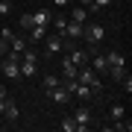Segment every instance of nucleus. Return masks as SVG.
<instances>
[{
    "instance_id": "f257e3e1",
    "label": "nucleus",
    "mask_w": 132,
    "mask_h": 132,
    "mask_svg": "<svg viewBox=\"0 0 132 132\" xmlns=\"http://www.w3.org/2000/svg\"><path fill=\"white\" fill-rule=\"evenodd\" d=\"M106 62H109V76H114V79H123L126 76V56H123L120 50H109L106 53Z\"/></svg>"
},
{
    "instance_id": "f03ea898",
    "label": "nucleus",
    "mask_w": 132,
    "mask_h": 132,
    "mask_svg": "<svg viewBox=\"0 0 132 132\" xmlns=\"http://www.w3.org/2000/svg\"><path fill=\"white\" fill-rule=\"evenodd\" d=\"M76 79L85 82L91 91H94V94H97V91H103V79H100V73L94 71V68H85V65H82L79 71H76Z\"/></svg>"
},
{
    "instance_id": "7ed1b4c3",
    "label": "nucleus",
    "mask_w": 132,
    "mask_h": 132,
    "mask_svg": "<svg viewBox=\"0 0 132 132\" xmlns=\"http://www.w3.org/2000/svg\"><path fill=\"white\" fill-rule=\"evenodd\" d=\"M82 38L88 41V47H91L88 53H94V47L106 38V29L100 27V24H85V27H82Z\"/></svg>"
},
{
    "instance_id": "20e7f679",
    "label": "nucleus",
    "mask_w": 132,
    "mask_h": 132,
    "mask_svg": "<svg viewBox=\"0 0 132 132\" xmlns=\"http://www.w3.org/2000/svg\"><path fill=\"white\" fill-rule=\"evenodd\" d=\"M65 50V38L62 35H44V56H56Z\"/></svg>"
},
{
    "instance_id": "39448f33",
    "label": "nucleus",
    "mask_w": 132,
    "mask_h": 132,
    "mask_svg": "<svg viewBox=\"0 0 132 132\" xmlns=\"http://www.w3.org/2000/svg\"><path fill=\"white\" fill-rule=\"evenodd\" d=\"M0 114H3V118L9 120V123H15V120L21 118V109H18V103H15L12 97H6V103H3V112H0Z\"/></svg>"
},
{
    "instance_id": "423d86ee",
    "label": "nucleus",
    "mask_w": 132,
    "mask_h": 132,
    "mask_svg": "<svg viewBox=\"0 0 132 132\" xmlns=\"http://www.w3.org/2000/svg\"><path fill=\"white\" fill-rule=\"evenodd\" d=\"M73 120H76V126H79V132H82V129H88V126H91V109L79 106V109L73 112Z\"/></svg>"
},
{
    "instance_id": "0eeeda50",
    "label": "nucleus",
    "mask_w": 132,
    "mask_h": 132,
    "mask_svg": "<svg viewBox=\"0 0 132 132\" xmlns=\"http://www.w3.org/2000/svg\"><path fill=\"white\" fill-rule=\"evenodd\" d=\"M47 97H50L56 106H65L68 100H71V94H68V88H65V85H56V88H50V91H47Z\"/></svg>"
},
{
    "instance_id": "6e6552de",
    "label": "nucleus",
    "mask_w": 132,
    "mask_h": 132,
    "mask_svg": "<svg viewBox=\"0 0 132 132\" xmlns=\"http://www.w3.org/2000/svg\"><path fill=\"white\" fill-rule=\"evenodd\" d=\"M65 53H68V59H71V62H73L76 68H82L85 62H88V50H79V47H76V44H73L71 50H65Z\"/></svg>"
},
{
    "instance_id": "1a4fd4ad",
    "label": "nucleus",
    "mask_w": 132,
    "mask_h": 132,
    "mask_svg": "<svg viewBox=\"0 0 132 132\" xmlns=\"http://www.w3.org/2000/svg\"><path fill=\"white\" fill-rule=\"evenodd\" d=\"M3 73L9 76V79H21V68H18V62L9 59V56H3Z\"/></svg>"
},
{
    "instance_id": "9d476101",
    "label": "nucleus",
    "mask_w": 132,
    "mask_h": 132,
    "mask_svg": "<svg viewBox=\"0 0 132 132\" xmlns=\"http://www.w3.org/2000/svg\"><path fill=\"white\" fill-rule=\"evenodd\" d=\"M50 21H53V12H50V9L32 12V27H50Z\"/></svg>"
},
{
    "instance_id": "9b49d317",
    "label": "nucleus",
    "mask_w": 132,
    "mask_h": 132,
    "mask_svg": "<svg viewBox=\"0 0 132 132\" xmlns=\"http://www.w3.org/2000/svg\"><path fill=\"white\" fill-rule=\"evenodd\" d=\"M82 27L85 24H76V21H68L65 32H62V38H71V41H76V38H82Z\"/></svg>"
},
{
    "instance_id": "f8f14e48",
    "label": "nucleus",
    "mask_w": 132,
    "mask_h": 132,
    "mask_svg": "<svg viewBox=\"0 0 132 132\" xmlns=\"http://www.w3.org/2000/svg\"><path fill=\"white\" fill-rule=\"evenodd\" d=\"M18 68H21V79H24V76H35V73H38V62H29V59H21Z\"/></svg>"
},
{
    "instance_id": "ddd939ff",
    "label": "nucleus",
    "mask_w": 132,
    "mask_h": 132,
    "mask_svg": "<svg viewBox=\"0 0 132 132\" xmlns=\"http://www.w3.org/2000/svg\"><path fill=\"white\" fill-rule=\"evenodd\" d=\"M47 29H50V27H29V38H27V41H29V44H38V41H44Z\"/></svg>"
},
{
    "instance_id": "4468645a",
    "label": "nucleus",
    "mask_w": 132,
    "mask_h": 132,
    "mask_svg": "<svg viewBox=\"0 0 132 132\" xmlns=\"http://www.w3.org/2000/svg\"><path fill=\"white\" fill-rule=\"evenodd\" d=\"M76 71H79V68H76L68 56L62 59V73H65V79H76Z\"/></svg>"
},
{
    "instance_id": "2eb2a0df",
    "label": "nucleus",
    "mask_w": 132,
    "mask_h": 132,
    "mask_svg": "<svg viewBox=\"0 0 132 132\" xmlns=\"http://www.w3.org/2000/svg\"><path fill=\"white\" fill-rule=\"evenodd\" d=\"M91 68H94L97 73H106V71H109V62H106V56H103V53L91 56Z\"/></svg>"
},
{
    "instance_id": "dca6fc26",
    "label": "nucleus",
    "mask_w": 132,
    "mask_h": 132,
    "mask_svg": "<svg viewBox=\"0 0 132 132\" xmlns=\"http://www.w3.org/2000/svg\"><path fill=\"white\" fill-rule=\"evenodd\" d=\"M71 21H76V24H85V21H88V9H85V6H73Z\"/></svg>"
},
{
    "instance_id": "f3484780",
    "label": "nucleus",
    "mask_w": 132,
    "mask_h": 132,
    "mask_svg": "<svg viewBox=\"0 0 132 132\" xmlns=\"http://www.w3.org/2000/svg\"><path fill=\"white\" fill-rule=\"evenodd\" d=\"M109 118H112V120H120V118H126V109H123L120 103H112V106H109Z\"/></svg>"
},
{
    "instance_id": "a211bd4d",
    "label": "nucleus",
    "mask_w": 132,
    "mask_h": 132,
    "mask_svg": "<svg viewBox=\"0 0 132 132\" xmlns=\"http://www.w3.org/2000/svg\"><path fill=\"white\" fill-rule=\"evenodd\" d=\"M59 129H65V132H79V126H76V120H73V114H71V118H62V120H59Z\"/></svg>"
},
{
    "instance_id": "6ab92c4d",
    "label": "nucleus",
    "mask_w": 132,
    "mask_h": 132,
    "mask_svg": "<svg viewBox=\"0 0 132 132\" xmlns=\"http://www.w3.org/2000/svg\"><path fill=\"white\" fill-rule=\"evenodd\" d=\"M50 27H56V35H62V32H65V27H68V18H62V15H53Z\"/></svg>"
},
{
    "instance_id": "aec40b11",
    "label": "nucleus",
    "mask_w": 132,
    "mask_h": 132,
    "mask_svg": "<svg viewBox=\"0 0 132 132\" xmlns=\"http://www.w3.org/2000/svg\"><path fill=\"white\" fill-rule=\"evenodd\" d=\"M9 44H12V53H24V47H27L29 41H27V38H21V35H15Z\"/></svg>"
},
{
    "instance_id": "412c9836",
    "label": "nucleus",
    "mask_w": 132,
    "mask_h": 132,
    "mask_svg": "<svg viewBox=\"0 0 132 132\" xmlns=\"http://www.w3.org/2000/svg\"><path fill=\"white\" fill-rule=\"evenodd\" d=\"M41 82H44V91H50V88H56V85H62L56 73H47V76H44V79H41Z\"/></svg>"
},
{
    "instance_id": "4be33fe9",
    "label": "nucleus",
    "mask_w": 132,
    "mask_h": 132,
    "mask_svg": "<svg viewBox=\"0 0 132 132\" xmlns=\"http://www.w3.org/2000/svg\"><path fill=\"white\" fill-rule=\"evenodd\" d=\"M112 129H118V132H129V129H132V123H129V118H120V120H114V123H112Z\"/></svg>"
},
{
    "instance_id": "5701e85b",
    "label": "nucleus",
    "mask_w": 132,
    "mask_h": 132,
    "mask_svg": "<svg viewBox=\"0 0 132 132\" xmlns=\"http://www.w3.org/2000/svg\"><path fill=\"white\" fill-rule=\"evenodd\" d=\"M106 6H112V0H94V3H91V12H100V9H106Z\"/></svg>"
},
{
    "instance_id": "b1692460",
    "label": "nucleus",
    "mask_w": 132,
    "mask_h": 132,
    "mask_svg": "<svg viewBox=\"0 0 132 132\" xmlns=\"http://www.w3.org/2000/svg\"><path fill=\"white\" fill-rule=\"evenodd\" d=\"M0 38H3V41H12V38H15V32H12L9 27H3V29H0Z\"/></svg>"
},
{
    "instance_id": "393cba45",
    "label": "nucleus",
    "mask_w": 132,
    "mask_h": 132,
    "mask_svg": "<svg viewBox=\"0 0 132 132\" xmlns=\"http://www.w3.org/2000/svg\"><path fill=\"white\" fill-rule=\"evenodd\" d=\"M21 27H24V29L32 27V15H21Z\"/></svg>"
},
{
    "instance_id": "a878e982",
    "label": "nucleus",
    "mask_w": 132,
    "mask_h": 132,
    "mask_svg": "<svg viewBox=\"0 0 132 132\" xmlns=\"http://www.w3.org/2000/svg\"><path fill=\"white\" fill-rule=\"evenodd\" d=\"M9 9H12L9 0H0V15H9Z\"/></svg>"
},
{
    "instance_id": "bb28decb",
    "label": "nucleus",
    "mask_w": 132,
    "mask_h": 132,
    "mask_svg": "<svg viewBox=\"0 0 132 132\" xmlns=\"http://www.w3.org/2000/svg\"><path fill=\"white\" fill-rule=\"evenodd\" d=\"M6 53H9V41H3V38H0V59H3Z\"/></svg>"
},
{
    "instance_id": "cd10ccee",
    "label": "nucleus",
    "mask_w": 132,
    "mask_h": 132,
    "mask_svg": "<svg viewBox=\"0 0 132 132\" xmlns=\"http://www.w3.org/2000/svg\"><path fill=\"white\" fill-rule=\"evenodd\" d=\"M9 97V91H6V85H0V100H6Z\"/></svg>"
},
{
    "instance_id": "c85d7f7f",
    "label": "nucleus",
    "mask_w": 132,
    "mask_h": 132,
    "mask_svg": "<svg viewBox=\"0 0 132 132\" xmlns=\"http://www.w3.org/2000/svg\"><path fill=\"white\" fill-rule=\"evenodd\" d=\"M79 3H82V6H85V9H88V12H91V3H94V0H79Z\"/></svg>"
},
{
    "instance_id": "c756f323",
    "label": "nucleus",
    "mask_w": 132,
    "mask_h": 132,
    "mask_svg": "<svg viewBox=\"0 0 132 132\" xmlns=\"http://www.w3.org/2000/svg\"><path fill=\"white\" fill-rule=\"evenodd\" d=\"M71 0H53V6H68Z\"/></svg>"
},
{
    "instance_id": "7c9ffc66",
    "label": "nucleus",
    "mask_w": 132,
    "mask_h": 132,
    "mask_svg": "<svg viewBox=\"0 0 132 132\" xmlns=\"http://www.w3.org/2000/svg\"><path fill=\"white\" fill-rule=\"evenodd\" d=\"M9 3H15V0H9Z\"/></svg>"
}]
</instances>
